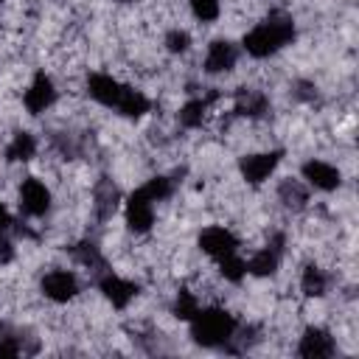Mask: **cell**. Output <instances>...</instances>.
<instances>
[{
  "instance_id": "cell-1",
  "label": "cell",
  "mask_w": 359,
  "mask_h": 359,
  "mask_svg": "<svg viewBox=\"0 0 359 359\" xmlns=\"http://www.w3.org/2000/svg\"><path fill=\"white\" fill-rule=\"evenodd\" d=\"M84 90H87V95H90L98 107L115 109L118 115H123V118H129V121H137V118H143L146 112H151V98H149L143 90H137V87L121 81V79L112 76V73H104V70L87 73Z\"/></svg>"
},
{
  "instance_id": "cell-2",
  "label": "cell",
  "mask_w": 359,
  "mask_h": 359,
  "mask_svg": "<svg viewBox=\"0 0 359 359\" xmlns=\"http://www.w3.org/2000/svg\"><path fill=\"white\" fill-rule=\"evenodd\" d=\"M297 36L294 17L286 11H269L264 20H258L244 36H241V50L250 59H272L280 53L286 45H292Z\"/></svg>"
},
{
  "instance_id": "cell-3",
  "label": "cell",
  "mask_w": 359,
  "mask_h": 359,
  "mask_svg": "<svg viewBox=\"0 0 359 359\" xmlns=\"http://www.w3.org/2000/svg\"><path fill=\"white\" fill-rule=\"evenodd\" d=\"M238 317L227 311L224 306H202L191 320H188V334L196 345L210 348V351H224L238 328Z\"/></svg>"
},
{
  "instance_id": "cell-4",
  "label": "cell",
  "mask_w": 359,
  "mask_h": 359,
  "mask_svg": "<svg viewBox=\"0 0 359 359\" xmlns=\"http://www.w3.org/2000/svg\"><path fill=\"white\" fill-rule=\"evenodd\" d=\"M39 292L45 300L56 303V306H65L70 300H76L81 294V278L76 269H67V266H53L48 272H42L39 278Z\"/></svg>"
},
{
  "instance_id": "cell-5",
  "label": "cell",
  "mask_w": 359,
  "mask_h": 359,
  "mask_svg": "<svg viewBox=\"0 0 359 359\" xmlns=\"http://www.w3.org/2000/svg\"><path fill=\"white\" fill-rule=\"evenodd\" d=\"M283 255H286V233L278 230L258 250H252L250 258H244L247 261V275H252V278H272L280 269Z\"/></svg>"
},
{
  "instance_id": "cell-6",
  "label": "cell",
  "mask_w": 359,
  "mask_h": 359,
  "mask_svg": "<svg viewBox=\"0 0 359 359\" xmlns=\"http://www.w3.org/2000/svg\"><path fill=\"white\" fill-rule=\"evenodd\" d=\"M17 208L25 219H45L53 208V194L48 188L45 180L39 177H25L20 180V188H17Z\"/></svg>"
},
{
  "instance_id": "cell-7",
  "label": "cell",
  "mask_w": 359,
  "mask_h": 359,
  "mask_svg": "<svg viewBox=\"0 0 359 359\" xmlns=\"http://www.w3.org/2000/svg\"><path fill=\"white\" fill-rule=\"evenodd\" d=\"M93 283H95V289L101 292V297H104L112 309H118V311L129 309V306L137 300V294H140V286H137L132 278L118 275L115 269L98 272V275L93 278Z\"/></svg>"
},
{
  "instance_id": "cell-8",
  "label": "cell",
  "mask_w": 359,
  "mask_h": 359,
  "mask_svg": "<svg viewBox=\"0 0 359 359\" xmlns=\"http://www.w3.org/2000/svg\"><path fill=\"white\" fill-rule=\"evenodd\" d=\"M123 222L135 236H146L151 233L154 222H157V202L137 185L126 199H123Z\"/></svg>"
},
{
  "instance_id": "cell-9",
  "label": "cell",
  "mask_w": 359,
  "mask_h": 359,
  "mask_svg": "<svg viewBox=\"0 0 359 359\" xmlns=\"http://www.w3.org/2000/svg\"><path fill=\"white\" fill-rule=\"evenodd\" d=\"M280 160H283V149L250 151V154H244V157L238 160V174H241V180H244L247 185L258 188V185H264V182L278 171Z\"/></svg>"
},
{
  "instance_id": "cell-10",
  "label": "cell",
  "mask_w": 359,
  "mask_h": 359,
  "mask_svg": "<svg viewBox=\"0 0 359 359\" xmlns=\"http://www.w3.org/2000/svg\"><path fill=\"white\" fill-rule=\"evenodd\" d=\"M56 98H59L56 81H53V76L45 73V70H36L34 79L28 81V87L22 90V107H25V112L34 115V118H36V115H45V112L56 104Z\"/></svg>"
},
{
  "instance_id": "cell-11",
  "label": "cell",
  "mask_w": 359,
  "mask_h": 359,
  "mask_svg": "<svg viewBox=\"0 0 359 359\" xmlns=\"http://www.w3.org/2000/svg\"><path fill=\"white\" fill-rule=\"evenodd\" d=\"M196 247L210 258V261H222L224 255H233V252H241V241L238 236L224 227V224H210L205 230H199L196 236Z\"/></svg>"
},
{
  "instance_id": "cell-12",
  "label": "cell",
  "mask_w": 359,
  "mask_h": 359,
  "mask_svg": "<svg viewBox=\"0 0 359 359\" xmlns=\"http://www.w3.org/2000/svg\"><path fill=\"white\" fill-rule=\"evenodd\" d=\"M337 351H339L337 337L325 325H306L303 334L297 337V348H294V353L303 359H331Z\"/></svg>"
},
{
  "instance_id": "cell-13",
  "label": "cell",
  "mask_w": 359,
  "mask_h": 359,
  "mask_svg": "<svg viewBox=\"0 0 359 359\" xmlns=\"http://www.w3.org/2000/svg\"><path fill=\"white\" fill-rule=\"evenodd\" d=\"M238 56H241V45H236L233 39H210L208 48H205V59H202V70L208 76H224L230 70H236L238 65Z\"/></svg>"
},
{
  "instance_id": "cell-14",
  "label": "cell",
  "mask_w": 359,
  "mask_h": 359,
  "mask_svg": "<svg viewBox=\"0 0 359 359\" xmlns=\"http://www.w3.org/2000/svg\"><path fill=\"white\" fill-rule=\"evenodd\" d=\"M300 180L311 188V191H320V194H331L342 185V171L323 160V157H309L303 165H300Z\"/></svg>"
},
{
  "instance_id": "cell-15",
  "label": "cell",
  "mask_w": 359,
  "mask_h": 359,
  "mask_svg": "<svg viewBox=\"0 0 359 359\" xmlns=\"http://www.w3.org/2000/svg\"><path fill=\"white\" fill-rule=\"evenodd\" d=\"M121 202H123V194H121V188H118V182H115L112 177H98V180L93 182V202H90V210H93V219H95L98 224H107V222L118 213Z\"/></svg>"
},
{
  "instance_id": "cell-16",
  "label": "cell",
  "mask_w": 359,
  "mask_h": 359,
  "mask_svg": "<svg viewBox=\"0 0 359 359\" xmlns=\"http://www.w3.org/2000/svg\"><path fill=\"white\" fill-rule=\"evenodd\" d=\"M272 109V101L264 90L258 87H238L233 93V115L247 118V121H261Z\"/></svg>"
},
{
  "instance_id": "cell-17",
  "label": "cell",
  "mask_w": 359,
  "mask_h": 359,
  "mask_svg": "<svg viewBox=\"0 0 359 359\" xmlns=\"http://www.w3.org/2000/svg\"><path fill=\"white\" fill-rule=\"evenodd\" d=\"M67 255L73 258V264H76V266H81V269H84V272H90L93 278H95L98 272L109 269L107 255L101 252V247H98L93 238H79V241H73V244L67 247Z\"/></svg>"
},
{
  "instance_id": "cell-18",
  "label": "cell",
  "mask_w": 359,
  "mask_h": 359,
  "mask_svg": "<svg viewBox=\"0 0 359 359\" xmlns=\"http://www.w3.org/2000/svg\"><path fill=\"white\" fill-rule=\"evenodd\" d=\"M275 196L280 202V208H286L289 213H300L309 208V199H311V188L300 180V177H286L278 182L275 188Z\"/></svg>"
},
{
  "instance_id": "cell-19",
  "label": "cell",
  "mask_w": 359,
  "mask_h": 359,
  "mask_svg": "<svg viewBox=\"0 0 359 359\" xmlns=\"http://www.w3.org/2000/svg\"><path fill=\"white\" fill-rule=\"evenodd\" d=\"M216 98H219V93H205V95L188 98V101L180 107V112H177V123H180L182 129H199V126L208 121L210 107H213Z\"/></svg>"
},
{
  "instance_id": "cell-20",
  "label": "cell",
  "mask_w": 359,
  "mask_h": 359,
  "mask_svg": "<svg viewBox=\"0 0 359 359\" xmlns=\"http://www.w3.org/2000/svg\"><path fill=\"white\" fill-rule=\"evenodd\" d=\"M334 286V275L320 264H306L300 269V292L306 297H325Z\"/></svg>"
},
{
  "instance_id": "cell-21",
  "label": "cell",
  "mask_w": 359,
  "mask_h": 359,
  "mask_svg": "<svg viewBox=\"0 0 359 359\" xmlns=\"http://www.w3.org/2000/svg\"><path fill=\"white\" fill-rule=\"evenodd\" d=\"M36 151H39L36 135L20 129V132L11 135V140H8V146H6V160H8V163H28V160L36 157Z\"/></svg>"
},
{
  "instance_id": "cell-22",
  "label": "cell",
  "mask_w": 359,
  "mask_h": 359,
  "mask_svg": "<svg viewBox=\"0 0 359 359\" xmlns=\"http://www.w3.org/2000/svg\"><path fill=\"white\" fill-rule=\"evenodd\" d=\"M202 309V300H199V294L194 292V289H177L174 292V300H171V314L177 317V320H182V323H188L196 311Z\"/></svg>"
},
{
  "instance_id": "cell-23",
  "label": "cell",
  "mask_w": 359,
  "mask_h": 359,
  "mask_svg": "<svg viewBox=\"0 0 359 359\" xmlns=\"http://www.w3.org/2000/svg\"><path fill=\"white\" fill-rule=\"evenodd\" d=\"M216 266H219L222 280H227V283H233V286H238V283L247 278V261H244V255H241V252L224 255L222 261H216Z\"/></svg>"
},
{
  "instance_id": "cell-24",
  "label": "cell",
  "mask_w": 359,
  "mask_h": 359,
  "mask_svg": "<svg viewBox=\"0 0 359 359\" xmlns=\"http://www.w3.org/2000/svg\"><path fill=\"white\" fill-rule=\"evenodd\" d=\"M188 11H191V17L196 22L210 25L222 14V0H188Z\"/></svg>"
},
{
  "instance_id": "cell-25",
  "label": "cell",
  "mask_w": 359,
  "mask_h": 359,
  "mask_svg": "<svg viewBox=\"0 0 359 359\" xmlns=\"http://www.w3.org/2000/svg\"><path fill=\"white\" fill-rule=\"evenodd\" d=\"M163 45H165V50H168L171 56H182V53H188V50H191L194 39H191V34H188L185 28L174 25V28H168V31H165Z\"/></svg>"
},
{
  "instance_id": "cell-26",
  "label": "cell",
  "mask_w": 359,
  "mask_h": 359,
  "mask_svg": "<svg viewBox=\"0 0 359 359\" xmlns=\"http://www.w3.org/2000/svg\"><path fill=\"white\" fill-rule=\"evenodd\" d=\"M292 98H294V101H303V104H314V101L320 98L317 84H314V81H306V79H297V81L292 84Z\"/></svg>"
},
{
  "instance_id": "cell-27",
  "label": "cell",
  "mask_w": 359,
  "mask_h": 359,
  "mask_svg": "<svg viewBox=\"0 0 359 359\" xmlns=\"http://www.w3.org/2000/svg\"><path fill=\"white\" fill-rule=\"evenodd\" d=\"M115 3H126V0H115Z\"/></svg>"
}]
</instances>
